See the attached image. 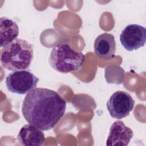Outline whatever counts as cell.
<instances>
[{"label":"cell","instance_id":"30bf717a","mask_svg":"<svg viewBox=\"0 0 146 146\" xmlns=\"http://www.w3.org/2000/svg\"><path fill=\"white\" fill-rule=\"evenodd\" d=\"M1 47H4L15 40L19 35V27L13 20L5 17L0 18Z\"/></svg>","mask_w":146,"mask_h":146},{"label":"cell","instance_id":"52a82bcc","mask_svg":"<svg viewBox=\"0 0 146 146\" xmlns=\"http://www.w3.org/2000/svg\"><path fill=\"white\" fill-rule=\"evenodd\" d=\"M132 130L126 126L123 121L117 120L111 126L106 145L126 146L133 137Z\"/></svg>","mask_w":146,"mask_h":146},{"label":"cell","instance_id":"8992f818","mask_svg":"<svg viewBox=\"0 0 146 146\" xmlns=\"http://www.w3.org/2000/svg\"><path fill=\"white\" fill-rule=\"evenodd\" d=\"M120 41L127 51L136 50L145 45L146 29L139 25H128L121 31L120 35Z\"/></svg>","mask_w":146,"mask_h":146},{"label":"cell","instance_id":"9c48e42d","mask_svg":"<svg viewBox=\"0 0 146 146\" xmlns=\"http://www.w3.org/2000/svg\"><path fill=\"white\" fill-rule=\"evenodd\" d=\"M18 140L23 145L40 146L43 145L45 137L41 129L29 124L21 128L18 135Z\"/></svg>","mask_w":146,"mask_h":146},{"label":"cell","instance_id":"7a4b0ae2","mask_svg":"<svg viewBox=\"0 0 146 146\" xmlns=\"http://www.w3.org/2000/svg\"><path fill=\"white\" fill-rule=\"evenodd\" d=\"M34 57L33 44L22 39H16L1 50V63L6 69L16 71L29 68Z\"/></svg>","mask_w":146,"mask_h":146},{"label":"cell","instance_id":"6da1fadb","mask_svg":"<svg viewBox=\"0 0 146 146\" xmlns=\"http://www.w3.org/2000/svg\"><path fill=\"white\" fill-rule=\"evenodd\" d=\"M66 100L56 91L35 88L27 93L23 101L22 113L28 123L42 131L52 129L63 116Z\"/></svg>","mask_w":146,"mask_h":146},{"label":"cell","instance_id":"ba28073f","mask_svg":"<svg viewBox=\"0 0 146 146\" xmlns=\"http://www.w3.org/2000/svg\"><path fill=\"white\" fill-rule=\"evenodd\" d=\"M94 52L99 58L108 60L113 58L116 52V42L112 34L104 33L97 36L94 44Z\"/></svg>","mask_w":146,"mask_h":146},{"label":"cell","instance_id":"3957f363","mask_svg":"<svg viewBox=\"0 0 146 146\" xmlns=\"http://www.w3.org/2000/svg\"><path fill=\"white\" fill-rule=\"evenodd\" d=\"M48 62L55 70L67 74L79 70L85 62V55L72 48L70 44L61 43L52 48Z\"/></svg>","mask_w":146,"mask_h":146},{"label":"cell","instance_id":"5b68a950","mask_svg":"<svg viewBox=\"0 0 146 146\" xmlns=\"http://www.w3.org/2000/svg\"><path fill=\"white\" fill-rule=\"evenodd\" d=\"M135 100L124 91L114 92L107 102V108L112 117L121 119L127 116L134 108Z\"/></svg>","mask_w":146,"mask_h":146},{"label":"cell","instance_id":"277c9868","mask_svg":"<svg viewBox=\"0 0 146 146\" xmlns=\"http://www.w3.org/2000/svg\"><path fill=\"white\" fill-rule=\"evenodd\" d=\"M39 78L29 70H19L10 73L6 78L7 89L12 93L23 95L35 89Z\"/></svg>","mask_w":146,"mask_h":146}]
</instances>
